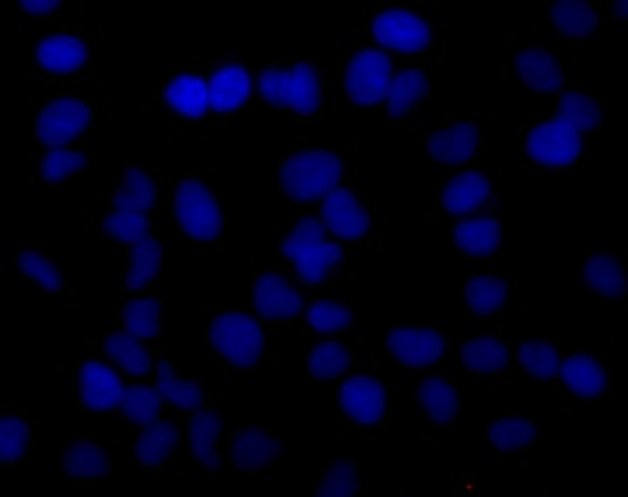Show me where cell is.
Segmentation results:
<instances>
[{
	"mask_svg": "<svg viewBox=\"0 0 628 497\" xmlns=\"http://www.w3.org/2000/svg\"><path fill=\"white\" fill-rule=\"evenodd\" d=\"M122 325L139 338H155L161 332V307L154 299H134L122 310Z\"/></svg>",
	"mask_w": 628,
	"mask_h": 497,
	"instance_id": "40",
	"label": "cell"
},
{
	"mask_svg": "<svg viewBox=\"0 0 628 497\" xmlns=\"http://www.w3.org/2000/svg\"><path fill=\"white\" fill-rule=\"evenodd\" d=\"M388 347L400 364L427 367L444 355V337L432 328H397L388 335Z\"/></svg>",
	"mask_w": 628,
	"mask_h": 497,
	"instance_id": "12",
	"label": "cell"
},
{
	"mask_svg": "<svg viewBox=\"0 0 628 497\" xmlns=\"http://www.w3.org/2000/svg\"><path fill=\"white\" fill-rule=\"evenodd\" d=\"M508 283L501 278L478 274L466 284L465 298L469 310L478 316H490L501 310L508 299Z\"/></svg>",
	"mask_w": 628,
	"mask_h": 497,
	"instance_id": "36",
	"label": "cell"
},
{
	"mask_svg": "<svg viewBox=\"0 0 628 497\" xmlns=\"http://www.w3.org/2000/svg\"><path fill=\"white\" fill-rule=\"evenodd\" d=\"M557 119L574 131H592L600 125L603 112L599 105L582 93H567L559 100Z\"/></svg>",
	"mask_w": 628,
	"mask_h": 497,
	"instance_id": "39",
	"label": "cell"
},
{
	"mask_svg": "<svg viewBox=\"0 0 628 497\" xmlns=\"http://www.w3.org/2000/svg\"><path fill=\"white\" fill-rule=\"evenodd\" d=\"M155 389L166 403L181 410H194L202 407L203 391L193 380L181 379L172 365L158 361L155 365Z\"/></svg>",
	"mask_w": 628,
	"mask_h": 497,
	"instance_id": "32",
	"label": "cell"
},
{
	"mask_svg": "<svg viewBox=\"0 0 628 497\" xmlns=\"http://www.w3.org/2000/svg\"><path fill=\"white\" fill-rule=\"evenodd\" d=\"M373 35L382 46L403 53H418L430 44V26L418 14L405 9H390L372 21Z\"/></svg>",
	"mask_w": 628,
	"mask_h": 497,
	"instance_id": "9",
	"label": "cell"
},
{
	"mask_svg": "<svg viewBox=\"0 0 628 497\" xmlns=\"http://www.w3.org/2000/svg\"><path fill=\"white\" fill-rule=\"evenodd\" d=\"M253 304L262 318L290 320L301 313L302 298L286 278L264 274L257 280Z\"/></svg>",
	"mask_w": 628,
	"mask_h": 497,
	"instance_id": "15",
	"label": "cell"
},
{
	"mask_svg": "<svg viewBox=\"0 0 628 497\" xmlns=\"http://www.w3.org/2000/svg\"><path fill=\"white\" fill-rule=\"evenodd\" d=\"M173 215L185 235L196 241H217L223 233V214L217 199L199 180L184 179L176 185Z\"/></svg>",
	"mask_w": 628,
	"mask_h": 497,
	"instance_id": "4",
	"label": "cell"
},
{
	"mask_svg": "<svg viewBox=\"0 0 628 497\" xmlns=\"http://www.w3.org/2000/svg\"><path fill=\"white\" fill-rule=\"evenodd\" d=\"M86 166V158L80 152L56 149L47 152L41 161V173L47 182H62L71 179Z\"/></svg>",
	"mask_w": 628,
	"mask_h": 497,
	"instance_id": "48",
	"label": "cell"
},
{
	"mask_svg": "<svg viewBox=\"0 0 628 497\" xmlns=\"http://www.w3.org/2000/svg\"><path fill=\"white\" fill-rule=\"evenodd\" d=\"M583 281L592 292L603 298L620 299L627 292V274L624 266L613 257L594 256L583 266Z\"/></svg>",
	"mask_w": 628,
	"mask_h": 497,
	"instance_id": "25",
	"label": "cell"
},
{
	"mask_svg": "<svg viewBox=\"0 0 628 497\" xmlns=\"http://www.w3.org/2000/svg\"><path fill=\"white\" fill-rule=\"evenodd\" d=\"M340 409L358 426H373L385 418L386 393L379 380L356 376L339 389Z\"/></svg>",
	"mask_w": 628,
	"mask_h": 497,
	"instance_id": "10",
	"label": "cell"
},
{
	"mask_svg": "<svg viewBox=\"0 0 628 497\" xmlns=\"http://www.w3.org/2000/svg\"><path fill=\"white\" fill-rule=\"evenodd\" d=\"M105 235L116 239L122 245H137V242L151 236V224L147 214L131 212V209L113 208L104 220Z\"/></svg>",
	"mask_w": 628,
	"mask_h": 497,
	"instance_id": "41",
	"label": "cell"
},
{
	"mask_svg": "<svg viewBox=\"0 0 628 497\" xmlns=\"http://www.w3.org/2000/svg\"><path fill=\"white\" fill-rule=\"evenodd\" d=\"M489 180L481 173H459L445 185L442 203L448 214H468L478 208L489 197Z\"/></svg>",
	"mask_w": 628,
	"mask_h": 497,
	"instance_id": "24",
	"label": "cell"
},
{
	"mask_svg": "<svg viewBox=\"0 0 628 497\" xmlns=\"http://www.w3.org/2000/svg\"><path fill=\"white\" fill-rule=\"evenodd\" d=\"M349 364L351 356L348 349L337 341L318 344L307 358L310 372L318 379H337L348 372Z\"/></svg>",
	"mask_w": 628,
	"mask_h": 497,
	"instance_id": "42",
	"label": "cell"
},
{
	"mask_svg": "<svg viewBox=\"0 0 628 497\" xmlns=\"http://www.w3.org/2000/svg\"><path fill=\"white\" fill-rule=\"evenodd\" d=\"M517 74L528 88L538 93H555L562 88L564 77L557 60L549 51L526 50L517 56Z\"/></svg>",
	"mask_w": 628,
	"mask_h": 497,
	"instance_id": "20",
	"label": "cell"
},
{
	"mask_svg": "<svg viewBox=\"0 0 628 497\" xmlns=\"http://www.w3.org/2000/svg\"><path fill=\"white\" fill-rule=\"evenodd\" d=\"M161 395L158 389L147 386H131L122 393L121 412L128 421L139 426H149L152 422L160 421Z\"/></svg>",
	"mask_w": 628,
	"mask_h": 497,
	"instance_id": "38",
	"label": "cell"
},
{
	"mask_svg": "<svg viewBox=\"0 0 628 497\" xmlns=\"http://www.w3.org/2000/svg\"><path fill=\"white\" fill-rule=\"evenodd\" d=\"M508 349L496 338H474L463 346L461 361L469 372L480 376L501 374L508 365Z\"/></svg>",
	"mask_w": 628,
	"mask_h": 497,
	"instance_id": "33",
	"label": "cell"
},
{
	"mask_svg": "<svg viewBox=\"0 0 628 497\" xmlns=\"http://www.w3.org/2000/svg\"><path fill=\"white\" fill-rule=\"evenodd\" d=\"M343 176L339 155L323 149H310L290 155L281 166L283 193L301 203H311L331 194Z\"/></svg>",
	"mask_w": 628,
	"mask_h": 497,
	"instance_id": "2",
	"label": "cell"
},
{
	"mask_svg": "<svg viewBox=\"0 0 628 497\" xmlns=\"http://www.w3.org/2000/svg\"><path fill=\"white\" fill-rule=\"evenodd\" d=\"M178 447V433L170 421H155L145 426L134 443V456L147 468H158Z\"/></svg>",
	"mask_w": 628,
	"mask_h": 497,
	"instance_id": "22",
	"label": "cell"
},
{
	"mask_svg": "<svg viewBox=\"0 0 628 497\" xmlns=\"http://www.w3.org/2000/svg\"><path fill=\"white\" fill-rule=\"evenodd\" d=\"M35 58L42 71L56 76H68L84 67L88 60V50L77 37L53 35L39 42Z\"/></svg>",
	"mask_w": 628,
	"mask_h": 497,
	"instance_id": "17",
	"label": "cell"
},
{
	"mask_svg": "<svg viewBox=\"0 0 628 497\" xmlns=\"http://www.w3.org/2000/svg\"><path fill=\"white\" fill-rule=\"evenodd\" d=\"M616 17H625V11H627V4H621V2H616L615 4Z\"/></svg>",
	"mask_w": 628,
	"mask_h": 497,
	"instance_id": "50",
	"label": "cell"
},
{
	"mask_svg": "<svg viewBox=\"0 0 628 497\" xmlns=\"http://www.w3.org/2000/svg\"><path fill=\"white\" fill-rule=\"evenodd\" d=\"M122 393H124V388H122L121 379L109 365L88 361L80 368V401L89 410L105 412V410L113 409L121 403Z\"/></svg>",
	"mask_w": 628,
	"mask_h": 497,
	"instance_id": "14",
	"label": "cell"
},
{
	"mask_svg": "<svg viewBox=\"0 0 628 497\" xmlns=\"http://www.w3.org/2000/svg\"><path fill=\"white\" fill-rule=\"evenodd\" d=\"M526 149L532 160L543 166H567L582 155L583 140L571 126L553 119L532 128Z\"/></svg>",
	"mask_w": 628,
	"mask_h": 497,
	"instance_id": "7",
	"label": "cell"
},
{
	"mask_svg": "<svg viewBox=\"0 0 628 497\" xmlns=\"http://www.w3.org/2000/svg\"><path fill=\"white\" fill-rule=\"evenodd\" d=\"M283 253L304 283L320 284L343 262V248L332 241L327 230L314 218H302L283 242Z\"/></svg>",
	"mask_w": 628,
	"mask_h": 497,
	"instance_id": "1",
	"label": "cell"
},
{
	"mask_svg": "<svg viewBox=\"0 0 628 497\" xmlns=\"http://www.w3.org/2000/svg\"><path fill=\"white\" fill-rule=\"evenodd\" d=\"M112 203L113 208L147 214L158 203V185L145 172L133 168L122 173Z\"/></svg>",
	"mask_w": 628,
	"mask_h": 497,
	"instance_id": "27",
	"label": "cell"
},
{
	"mask_svg": "<svg viewBox=\"0 0 628 497\" xmlns=\"http://www.w3.org/2000/svg\"><path fill=\"white\" fill-rule=\"evenodd\" d=\"M209 341L215 352L235 367H251L262 353L259 323L243 313L220 314L212 323Z\"/></svg>",
	"mask_w": 628,
	"mask_h": 497,
	"instance_id": "5",
	"label": "cell"
},
{
	"mask_svg": "<svg viewBox=\"0 0 628 497\" xmlns=\"http://www.w3.org/2000/svg\"><path fill=\"white\" fill-rule=\"evenodd\" d=\"M427 95V79L423 72L403 71L390 83L386 93L388 112L394 118H402L412 112Z\"/></svg>",
	"mask_w": 628,
	"mask_h": 497,
	"instance_id": "35",
	"label": "cell"
},
{
	"mask_svg": "<svg viewBox=\"0 0 628 497\" xmlns=\"http://www.w3.org/2000/svg\"><path fill=\"white\" fill-rule=\"evenodd\" d=\"M454 241L461 251L472 257H487L495 253L501 242V227L490 217L459 222L454 227Z\"/></svg>",
	"mask_w": 628,
	"mask_h": 497,
	"instance_id": "23",
	"label": "cell"
},
{
	"mask_svg": "<svg viewBox=\"0 0 628 497\" xmlns=\"http://www.w3.org/2000/svg\"><path fill=\"white\" fill-rule=\"evenodd\" d=\"M29 426L21 418H2L0 421V456L4 463L21 460L29 449Z\"/></svg>",
	"mask_w": 628,
	"mask_h": 497,
	"instance_id": "47",
	"label": "cell"
},
{
	"mask_svg": "<svg viewBox=\"0 0 628 497\" xmlns=\"http://www.w3.org/2000/svg\"><path fill=\"white\" fill-rule=\"evenodd\" d=\"M562 382L571 393L583 400H594L604 393L607 374L597 359L588 355H574L561 367Z\"/></svg>",
	"mask_w": 628,
	"mask_h": 497,
	"instance_id": "21",
	"label": "cell"
},
{
	"mask_svg": "<svg viewBox=\"0 0 628 497\" xmlns=\"http://www.w3.org/2000/svg\"><path fill=\"white\" fill-rule=\"evenodd\" d=\"M251 80L241 65H224L208 83L209 107L220 114L241 109L250 98Z\"/></svg>",
	"mask_w": 628,
	"mask_h": 497,
	"instance_id": "16",
	"label": "cell"
},
{
	"mask_svg": "<svg viewBox=\"0 0 628 497\" xmlns=\"http://www.w3.org/2000/svg\"><path fill=\"white\" fill-rule=\"evenodd\" d=\"M17 266L30 281H34L46 292H56L63 287L59 269L37 250H32V248L21 250L17 257Z\"/></svg>",
	"mask_w": 628,
	"mask_h": 497,
	"instance_id": "44",
	"label": "cell"
},
{
	"mask_svg": "<svg viewBox=\"0 0 628 497\" xmlns=\"http://www.w3.org/2000/svg\"><path fill=\"white\" fill-rule=\"evenodd\" d=\"M223 431V419L212 409L199 410L187 426L188 443L196 463L208 472H215L220 463L218 442Z\"/></svg>",
	"mask_w": 628,
	"mask_h": 497,
	"instance_id": "19",
	"label": "cell"
},
{
	"mask_svg": "<svg viewBox=\"0 0 628 497\" xmlns=\"http://www.w3.org/2000/svg\"><path fill=\"white\" fill-rule=\"evenodd\" d=\"M358 469L355 464L348 460H339L328 466L327 472L323 473L322 480L318 484L320 496H351L358 490Z\"/></svg>",
	"mask_w": 628,
	"mask_h": 497,
	"instance_id": "46",
	"label": "cell"
},
{
	"mask_svg": "<svg viewBox=\"0 0 628 497\" xmlns=\"http://www.w3.org/2000/svg\"><path fill=\"white\" fill-rule=\"evenodd\" d=\"M20 8L26 11L29 14H37V17H44V14L55 13L56 9L59 8V2L55 0H37V2H21Z\"/></svg>",
	"mask_w": 628,
	"mask_h": 497,
	"instance_id": "49",
	"label": "cell"
},
{
	"mask_svg": "<svg viewBox=\"0 0 628 497\" xmlns=\"http://www.w3.org/2000/svg\"><path fill=\"white\" fill-rule=\"evenodd\" d=\"M259 88L264 100L274 107L302 116L318 112L322 101L318 74L306 63L290 68H268L260 76Z\"/></svg>",
	"mask_w": 628,
	"mask_h": 497,
	"instance_id": "3",
	"label": "cell"
},
{
	"mask_svg": "<svg viewBox=\"0 0 628 497\" xmlns=\"http://www.w3.org/2000/svg\"><path fill=\"white\" fill-rule=\"evenodd\" d=\"M322 217L332 235L340 239H360L370 227L369 212L349 188H334L325 196Z\"/></svg>",
	"mask_w": 628,
	"mask_h": 497,
	"instance_id": "11",
	"label": "cell"
},
{
	"mask_svg": "<svg viewBox=\"0 0 628 497\" xmlns=\"http://www.w3.org/2000/svg\"><path fill=\"white\" fill-rule=\"evenodd\" d=\"M93 112L79 98L62 97L41 110L37 119V137L46 147L67 145L91 125Z\"/></svg>",
	"mask_w": 628,
	"mask_h": 497,
	"instance_id": "6",
	"label": "cell"
},
{
	"mask_svg": "<svg viewBox=\"0 0 628 497\" xmlns=\"http://www.w3.org/2000/svg\"><path fill=\"white\" fill-rule=\"evenodd\" d=\"M353 314L346 305L334 301H320L310 305L306 311V322L318 334H337L351 325Z\"/></svg>",
	"mask_w": 628,
	"mask_h": 497,
	"instance_id": "45",
	"label": "cell"
},
{
	"mask_svg": "<svg viewBox=\"0 0 628 497\" xmlns=\"http://www.w3.org/2000/svg\"><path fill=\"white\" fill-rule=\"evenodd\" d=\"M163 259V247L152 236H147L142 241L133 245L130 251V262L126 269V287L130 290L145 289L147 284L160 277Z\"/></svg>",
	"mask_w": 628,
	"mask_h": 497,
	"instance_id": "29",
	"label": "cell"
},
{
	"mask_svg": "<svg viewBox=\"0 0 628 497\" xmlns=\"http://www.w3.org/2000/svg\"><path fill=\"white\" fill-rule=\"evenodd\" d=\"M391 63L381 51L365 50L349 63L346 93L358 105H376L386 97L391 83Z\"/></svg>",
	"mask_w": 628,
	"mask_h": 497,
	"instance_id": "8",
	"label": "cell"
},
{
	"mask_svg": "<svg viewBox=\"0 0 628 497\" xmlns=\"http://www.w3.org/2000/svg\"><path fill=\"white\" fill-rule=\"evenodd\" d=\"M105 353L130 376L142 377L151 370V353L147 352L139 337L128 332H113L105 338Z\"/></svg>",
	"mask_w": 628,
	"mask_h": 497,
	"instance_id": "31",
	"label": "cell"
},
{
	"mask_svg": "<svg viewBox=\"0 0 628 497\" xmlns=\"http://www.w3.org/2000/svg\"><path fill=\"white\" fill-rule=\"evenodd\" d=\"M419 406L436 424H448L459 412V395L445 379L430 377L423 380L418 391Z\"/></svg>",
	"mask_w": 628,
	"mask_h": 497,
	"instance_id": "26",
	"label": "cell"
},
{
	"mask_svg": "<svg viewBox=\"0 0 628 497\" xmlns=\"http://www.w3.org/2000/svg\"><path fill=\"white\" fill-rule=\"evenodd\" d=\"M537 426L520 415L499 419L489 428L490 445L499 452L523 451L537 442Z\"/></svg>",
	"mask_w": 628,
	"mask_h": 497,
	"instance_id": "37",
	"label": "cell"
},
{
	"mask_svg": "<svg viewBox=\"0 0 628 497\" xmlns=\"http://www.w3.org/2000/svg\"><path fill=\"white\" fill-rule=\"evenodd\" d=\"M480 133L474 122H456L436 131L427 140V154L435 163L457 166L474 158Z\"/></svg>",
	"mask_w": 628,
	"mask_h": 497,
	"instance_id": "13",
	"label": "cell"
},
{
	"mask_svg": "<svg viewBox=\"0 0 628 497\" xmlns=\"http://www.w3.org/2000/svg\"><path fill=\"white\" fill-rule=\"evenodd\" d=\"M550 20L571 39L588 37L597 29V11L594 6L582 0H564L550 9Z\"/></svg>",
	"mask_w": 628,
	"mask_h": 497,
	"instance_id": "34",
	"label": "cell"
},
{
	"mask_svg": "<svg viewBox=\"0 0 628 497\" xmlns=\"http://www.w3.org/2000/svg\"><path fill=\"white\" fill-rule=\"evenodd\" d=\"M520 367L534 379H552L559 370V355L544 341H526L519 347Z\"/></svg>",
	"mask_w": 628,
	"mask_h": 497,
	"instance_id": "43",
	"label": "cell"
},
{
	"mask_svg": "<svg viewBox=\"0 0 628 497\" xmlns=\"http://www.w3.org/2000/svg\"><path fill=\"white\" fill-rule=\"evenodd\" d=\"M166 101L184 118H203L209 105L208 86L202 77L184 74L167 84Z\"/></svg>",
	"mask_w": 628,
	"mask_h": 497,
	"instance_id": "28",
	"label": "cell"
},
{
	"mask_svg": "<svg viewBox=\"0 0 628 497\" xmlns=\"http://www.w3.org/2000/svg\"><path fill=\"white\" fill-rule=\"evenodd\" d=\"M63 468L76 480H97L110 469V456L97 443H74L63 452Z\"/></svg>",
	"mask_w": 628,
	"mask_h": 497,
	"instance_id": "30",
	"label": "cell"
},
{
	"mask_svg": "<svg viewBox=\"0 0 628 497\" xmlns=\"http://www.w3.org/2000/svg\"><path fill=\"white\" fill-rule=\"evenodd\" d=\"M229 452L239 469L257 472L277 460L280 442L262 428H247L236 433Z\"/></svg>",
	"mask_w": 628,
	"mask_h": 497,
	"instance_id": "18",
	"label": "cell"
}]
</instances>
